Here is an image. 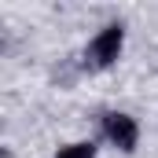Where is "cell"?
Here are the masks:
<instances>
[{
  "label": "cell",
  "instance_id": "obj_3",
  "mask_svg": "<svg viewBox=\"0 0 158 158\" xmlns=\"http://www.w3.org/2000/svg\"><path fill=\"white\" fill-rule=\"evenodd\" d=\"M55 158H96V143H70V147H59Z\"/></svg>",
  "mask_w": 158,
  "mask_h": 158
},
{
  "label": "cell",
  "instance_id": "obj_2",
  "mask_svg": "<svg viewBox=\"0 0 158 158\" xmlns=\"http://www.w3.org/2000/svg\"><path fill=\"white\" fill-rule=\"evenodd\" d=\"M103 132H107V140L114 147H121V151H132L136 147V136H140L136 121L129 118V114H107L103 118Z\"/></svg>",
  "mask_w": 158,
  "mask_h": 158
},
{
  "label": "cell",
  "instance_id": "obj_1",
  "mask_svg": "<svg viewBox=\"0 0 158 158\" xmlns=\"http://www.w3.org/2000/svg\"><path fill=\"white\" fill-rule=\"evenodd\" d=\"M121 40H125V30H121L118 22L103 26V30L92 37V44L85 48V63H88L92 70H103V66H110V63L118 59V52H121Z\"/></svg>",
  "mask_w": 158,
  "mask_h": 158
}]
</instances>
